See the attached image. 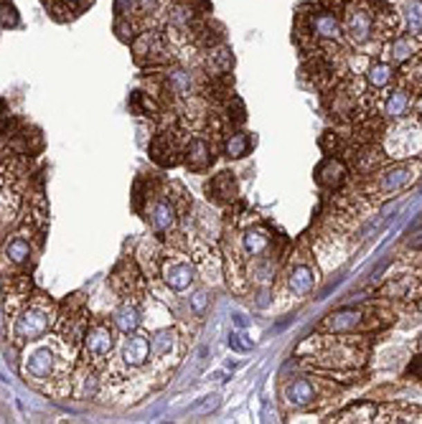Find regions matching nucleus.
<instances>
[{
	"label": "nucleus",
	"instance_id": "58836bf2",
	"mask_svg": "<svg viewBox=\"0 0 422 424\" xmlns=\"http://www.w3.org/2000/svg\"><path fill=\"white\" fill-rule=\"evenodd\" d=\"M158 8V0H138V10L140 13H153Z\"/></svg>",
	"mask_w": 422,
	"mask_h": 424
},
{
	"label": "nucleus",
	"instance_id": "f257e3e1",
	"mask_svg": "<svg viewBox=\"0 0 422 424\" xmlns=\"http://www.w3.org/2000/svg\"><path fill=\"white\" fill-rule=\"evenodd\" d=\"M305 351H311L313 366H321V369L351 371L356 366H364V361H367V340H364V336H313L297 348V356L305 354Z\"/></svg>",
	"mask_w": 422,
	"mask_h": 424
},
{
	"label": "nucleus",
	"instance_id": "4be33fe9",
	"mask_svg": "<svg viewBox=\"0 0 422 424\" xmlns=\"http://www.w3.org/2000/svg\"><path fill=\"white\" fill-rule=\"evenodd\" d=\"M112 322H115V328L120 330V333H135V330L140 328V310H138V305L135 302H130V300H122L120 302V307L112 313Z\"/></svg>",
	"mask_w": 422,
	"mask_h": 424
},
{
	"label": "nucleus",
	"instance_id": "f3484780",
	"mask_svg": "<svg viewBox=\"0 0 422 424\" xmlns=\"http://www.w3.org/2000/svg\"><path fill=\"white\" fill-rule=\"evenodd\" d=\"M346 175H349L346 165L333 155H329L318 168H315V181L321 183L323 189H338V186L346 181Z\"/></svg>",
	"mask_w": 422,
	"mask_h": 424
},
{
	"label": "nucleus",
	"instance_id": "2eb2a0df",
	"mask_svg": "<svg viewBox=\"0 0 422 424\" xmlns=\"http://www.w3.org/2000/svg\"><path fill=\"white\" fill-rule=\"evenodd\" d=\"M311 33L313 36H318V39H326V41H341L344 26H341V21L336 18V13L321 10V13L311 16Z\"/></svg>",
	"mask_w": 422,
	"mask_h": 424
},
{
	"label": "nucleus",
	"instance_id": "a878e982",
	"mask_svg": "<svg viewBox=\"0 0 422 424\" xmlns=\"http://www.w3.org/2000/svg\"><path fill=\"white\" fill-rule=\"evenodd\" d=\"M242 247L250 257H265L270 251V236L262 229H247L242 234Z\"/></svg>",
	"mask_w": 422,
	"mask_h": 424
},
{
	"label": "nucleus",
	"instance_id": "aec40b11",
	"mask_svg": "<svg viewBox=\"0 0 422 424\" xmlns=\"http://www.w3.org/2000/svg\"><path fill=\"white\" fill-rule=\"evenodd\" d=\"M376 404L374 401H359V404H351V407H346L344 412H338L333 416V422L338 424H367V422H374L376 419Z\"/></svg>",
	"mask_w": 422,
	"mask_h": 424
},
{
	"label": "nucleus",
	"instance_id": "bb28decb",
	"mask_svg": "<svg viewBox=\"0 0 422 424\" xmlns=\"http://www.w3.org/2000/svg\"><path fill=\"white\" fill-rule=\"evenodd\" d=\"M165 81H168V87H171L173 95L178 97H194V77L188 74L186 69H171L165 74Z\"/></svg>",
	"mask_w": 422,
	"mask_h": 424
},
{
	"label": "nucleus",
	"instance_id": "473e14b6",
	"mask_svg": "<svg viewBox=\"0 0 422 424\" xmlns=\"http://www.w3.org/2000/svg\"><path fill=\"white\" fill-rule=\"evenodd\" d=\"M219 404H221V396H219V394H211V396H203L201 404H196V407L191 409V412H194V414H209V412H214V409L219 407Z\"/></svg>",
	"mask_w": 422,
	"mask_h": 424
},
{
	"label": "nucleus",
	"instance_id": "f8f14e48",
	"mask_svg": "<svg viewBox=\"0 0 422 424\" xmlns=\"http://www.w3.org/2000/svg\"><path fill=\"white\" fill-rule=\"evenodd\" d=\"M417 54H420V39L407 33V36H399V39L387 44V48H384V56H387V59H384V61H389L392 66H402V64H407Z\"/></svg>",
	"mask_w": 422,
	"mask_h": 424
},
{
	"label": "nucleus",
	"instance_id": "79ce46f5",
	"mask_svg": "<svg viewBox=\"0 0 422 424\" xmlns=\"http://www.w3.org/2000/svg\"><path fill=\"white\" fill-rule=\"evenodd\" d=\"M64 3H66V6H69V3H82V0H64Z\"/></svg>",
	"mask_w": 422,
	"mask_h": 424
},
{
	"label": "nucleus",
	"instance_id": "a211bd4d",
	"mask_svg": "<svg viewBox=\"0 0 422 424\" xmlns=\"http://www.w3.org/2000/svg\"><path fill=\"white\" fill-rule=\"evenodd\" d=\"M384 150L376 148L374 142H367V145H361L356 150V155H354V168L359 171L361 175H374L379 168L384 165Z\"/></svg>",
	"mask_w": 422,
	"mask_h": 424
},
{
	"label": "nucleus",
	"instance_id": "9b49d317",
	"mask_svg": "<svg viewBox=\"0 0 422 424\" xmlns=\"http://www.w3.org/2000/svg\"><path fill=\"white\" fill-rule=\"evenodd\" d=\"M163 280L173 292H186L196 282V267L194 262L178 260V257H168L163 262Z\"/></svg>",
	"mask_w": 422,
	"mask_h": 424
},
{
	"label": "nucleus",
	"instance_id": "7ed1b4c3",
	"mask_svg": "<svg viewBox=\"0 0 422 424\" xmlns=\"http://www.w3.org/2000/svg\"><path fill=\"white\" fill-rule=\"evenodd\" d=\"M54 322V310L51 305L41 302V300H33L28 305L18 313L16 322H13V338L18 343H33V340H41L46 336L48 328Z\"/></svg>",
	"mask_w": 422,
	"mask_h": 424
},
{
	"label": "nucleus",
	"instance_id": "ddd939ff",
	"mask_svg": "<svg viewBox=\"0 0 422 424\" xmlns=\"http://www.w3.org/2000/svg\"><path fill=\"white\" fill-rule=\"evenodd\" d=\"M315 285H318V272H315V267H313V264H308V262H300V264H295V267L290 269L288 290L293 292L295 298H305V295H311Z\"/></svg>",
	"mask_w": 422,
	"mask_h": 424
},
{
	"label": "nucleus",
	"instance_id": "7c9ffc66",
	"mask_svg": "<svg viewBox=\"0 0 422 424\" xmlns=\"http://www.w3.org/2000/svg\"><path fill=\"white\" fill-rule=\"evenodd\" d=\"M130 107H133L138 115H153V112H156V102L148 99L143 92H135L133 99H130Z\"/></svg>",
	"mask_w": 422,
	"mask_h": 424
},
{
	"label": "nucleus",
	"instance_id": "f704fd0d",
	"mask_svg": "<svg viewBox=\"0 0 422 424\" xmlns=\"http://www.w3.org/2000/svg\"><path fill=\"white\" fill-rule=\"evenodd\" d=\"M0 23L6 26V28L18 26V13H16L13 6H8V3H3V6H0Z\"/></svg>",
	"mask_w": 422,
	"mask_h": 424
},
{
	"label": "nucleus",
	"instance_id": "6e6552de",
	"mask_svg": "<svg viewBox=\"0 0 422 424\" xmlns=\"http://www.w3.org/2000/svg\"><path fill=\"white\" fill-rule=\"evenodd\" d=\"M367 325H371V322H369V313L364 307H341V310L331 313L329 318L321 322V330L344 336V333H359V330H364Z\"/></svg>",
	"mask_w": 422,
	"mask_h": 424
},
{
	"label": "nucleus",
	"instance_id": "0eeeda50",
	"mask_svg": "<svg viewBox=\"0 0 422 424\" xmlns=\"http://www.w3.org/2000/svg\"><path fill=\"white\" fill-rule=\"evenodd\" d=\"M422 127L420 122L414 119V122H402L399 119V125L394 127L387 137V150L392 153V157H410L414 155L417 150L422 148V137H414V135H420Z\"/></svg>",
	"mask_w": 422,
	"mask_h": 424
},
{
	"label": "nucleus",
	"instance_id": "393cba45",
	"mask_svg": "<svg viewBox=\"0 0 422 424\" xmlns=\"http://www.w3.org/2000/svg\"><path fill=\"white\" fill-rule=\"evenodd\" d=\"M397 74V66H392L389 61H374L367 69V81L371 89H387L392 84V79Z\"/></svg>",
	"mask_w": 422,
	"mask_h": 424
},
{
	"label": "nucleus",
	"instance_id": "5701e85b",
	"mask_svg": "<svg viewBox=\"0 0 422 424\" xmlns=\"http://www.w3.org/2000/svg\"><path fill=\"white\" fill-rule=\"evenodd\" d=\"M211 160H214V155H211L209 142L201 140V137H194V140L188 142V148H186V165L191 168V171L201 173V171H206V168L211 165Z\"/></svg>",
	"mask_w": 422,
	"mask_h": 424
},
{
	"label": "nucleus",
	"instance_id": "423d86ee",
	"mask_svg": "<svg viewBox=\"0 0 422 424\" xmlns=\"http://www.w3.org/2000/svg\"><path fill=\"white\" fill-rule=\"evenodd\" d=\"M420 168H422L420 163H399L394 168H387V171H382V173L376 175L374 186H371V193L376 191V196H394V193L407 189L417 178Z\"/></svg>",
	"mask_w": 422,
	"mask_h": 424
},
{
	"label": "nucleus",
	"instance_id": "2f4dec72",
	"mask_svg": "<svg viewBox=\"0 0 422 424\" xmlns=\"http://www.w3.org/2000/svg\"><path fill=\"white\" fill-rule=\"evenodd\" d=\"M115 31H118V39L125 41V44H133L135 41V26L130 23V18H118Z\"/></svg>",
	"mask_w": 422,
	"mask_h": 424
},
{
	"label": "nucleus",
	"instance_id": "20e7f679",
	"mask_svg": "<svg viewBox=\"0 0 422 424\" xmlns=\"http://www.w3.org/2000/svg\"><path fill=\"white\" fill-rule=\"evenodd\" d=\"M344 33L346 39L351 41L354 46H364L371 41L376 28V16L371 13V8H367V0H356V3H346L344 6Z\"/></svg>",
	"mask_w": 422,
	"mask_h": 424
},
{
	"label": "nucleus",
	"instance_id": "e433bc0d",
	"mask_svg": "<svg viewBox=\"0 0 422 424\" xmlns=\"http://www.w3.org/2000/svg\"><path fill=\"white\" fill-rule=\"evenodd\" d=\"M191 307H194L196 315H206V307H209V298H206V292H194L191 295Z\"/></svg>",
	"mask_w": 422,
	"mask_h": 424
},
{
	"label": "nucleus",
	"instance_id": "1a4fd4ad",
	"mask_svg": "<svg viewBox=\"0 0 422 424\" xmlns=\"http://www.w3.org/2000/svg\"><path fill=\"white\" fill-rule=\"evenodd\" d=\"M318 381L315 378H295V381H290V384H285V389H282V399H285V404H288L290 409H308L313 407L315 401H318Z\"/></svg>",
	"mask_w": 422,
	"mask_h": 424
},
{
	"label": "nucleus",
	"instance_id": "72a5a7b5",
	"mask_svg": "<svg viewBox=\"0 0 422 424\" xmlns=\"http://www.w3.org/2000/svg\"><path fill=\"white\" fill-rule=\"evenodd\" d=\"M405 378H407V381H422V351L414 356L412 361L407 363Z\"/></svg>",
	"mask_w": 422,
	"mask_h": 424
},
{
	"label": "nucleus",
	"instance_id": "37998d69",
	"mask_svg": "<svg viewBox=\"0 0 422 424\" xmlns=\"http://www.w3.org/2000/svg\"><path fill=\"white\" fill-rule=\"evenodd\" d=\"M417 348H420V351H422V336H420V340H417Z\"/></svg>",
	"mask_w": 422,
	"mask_h": 424
},
{
	"label": "nucleus",
	"instance_id": "cd10ccee",
	"mask_svg": "<svg viewBox=\"0 0 422 424\" xmlns=\"http://www.w3.org/2000/svg\"><path fill=\"white\" fill-rule=\"evenodd\" d=\"M3 254H6V257L13 262V264H26V262H28V257H31V242H28V239H24V236H13V239L6 244Z\"/></svg>",
	"mask_w": 422,
	"mask_h": 424
},
{
	"label": "nucleus",
	"instance_id": "4c0bfd02",
	"mask_svg": "<svg viewBox=\"0 0 422 424\" xmlns=\"http://www.w3.org/2000/svg\"><path fill=\"white\" fill-rule=\"evenodd\" d=\"M242 333H232L229 336V346L235 348V351H250L252 348V340H242Z\"/></svg>",
	"mask_w": 422,
	"mask_h": 424
},
{
	"label": "nucleus",
	"instance_id": "a19ab883",
	"mask_svg": "<svg viewBox=\"0 0 422 424\" xmlns=\"http://www.w3.org/2000/svg\"><path fill=\"white\" fill-rule=\"evenodd\" d=\"M414 247V249H422V231H417V236H414L412 242H410Z\"/></svg>",
	"mask_w": 422,
	"mask_h": 424
},
{
	"label": "nucleus",
	"instance_id": "ea45409f",
	"mask_svg": "<svg viewBox=\"0 0 422 424\" xmlns=\"http://www.w3.org/2000/svg\"><path fill=\"white\" fill-rule=\"evenodd\" d=\"M412 117L417 119V122H422V95L417 97V99H412Z\"/></svg>",
	"mask_w": 422,
	"mask_h": 424
},
{
	"label": "nucleus",
	"instance_id": "c85d7f7f",
	"mask_svg": "<svg viewBox=\"0 0 422 424\" xmlns=\"http://www.w3.org/2000/svg\"><path fill=\"white\" fill-rule=\"evenodd\" d=\"M252 148V140L247 133H235L229 135L227 142H224V155L227 157H244L250 153Z\"/></svg>",
	"mask_w": 422,
	"mask_h": 424
},
{
	"label": "nucleus",
	"instance_id": "412c9836",
	"mask_svg": "<svg viewBox=\"0 0 422 424\" xmlns=\"http://www.w3.org/2000/svg\"><path fill=\"white\" fill-rule=\"evenodd\" d=\"M150 224L156 234H168L176 227V206L168 198H158L153 211H150Z\"/></svg>",
	"mask_w": 422,
	"mask_h": 424
},
{
	"label": "nucleus",
	"instance_id": "f03ea898",
	"mask_svg": "<svg viewBox=\"0 0 422 424\" xmlns=\"http://www.w3.org/2000/svg\"><path fill=\"white\" fill-rule=\"evenodd\" d=\"M24 374L36 384L66 376V356H64L62 340L51 338L48 343H41V346L33 348L31 354H26Z\"/></svg>",
	"mask_w": 422,
	"mask_h": 424
},
{
	"label": "nucleus",
	"instance_id": "dca6fc26",
	"mask_svg": "<svg viewBox=\"0 0 422 424\" xmlns=\"http://www.w3.org/2000/svg\"><path fill=\"white\" fill-rule=\"evenodd\" d=\"M150 155H153V160H156L158 165H163V168L178 163L181 148H178L176 135H173V137H171V133L158 135L156 140H153V145H150Z\"/></svg>",
	"mask_w": 422,
	"mask_h": 424
},
{
	"label": "nucleus",
	"instance_id": "c9c22d12",
	"mask_svg": "<svg viewBox=\"0 0 422 424\" xmlns=\"http://www.w3.org/2000/svg\"><path fill=\"white\" fill-rule=\"evenodd\" d=\"M138 10V0H115V13L118 18H130Z\"/></svg>",
	"mask_w": 422,
	"mask_h": 424
},
{
	"label": "nucleus",
	"instance_id": "b1692460",
	"mask_svg": "<svg viewBox=\"0 0 422 424\" xmlns=\"http://www.w3.org/2000/svg\"><path fill=\"white\" fill-rule=\"evenodd\" d=\"M176 343H178V336H176V330L173 328H160L153 333L150 338V356L156 358V361H163L168 356L176 351Z\"/></svg>",
	"mask_w": 422,
	"mask_h": 424
},
{
	"label": "nucleus",
	"instance_id": "6ab92c4d",
	"mask_svg": "<svg viewBox=\"0 0 422 424\" xmlns=\"http://www.w3.org/2000/svg\"><path fill=\"white\" fill-rule=\"evenodd\" d=\"M206 191H209V196L214 198V201H219V204H232L237 198V193H239L235 173H229V171L214 175L209 181V186H206Z\"/></svg>",
	"mask_w": 422,
	"mask_h": 424
},
{
	"label": "nucleus",
	"instance_id": "39448f33",
	"mask_svg": "<svg viewBox=\"0 0 422 424\" xmlns=\"http://www.w3.org/2000/svg\"><path fill=\"white\" fill-rule=\"evenodd\" d=\"M115 346H118V340H115V328H112L110 322L97 320V322H92V325L86 328V333H84V354H86L89 366H102V363L112 356Z\"/></svg>",
	"mask_w": 422,
	"mask_h": 424
},
{
	"label": "nucleus",
	"instance_id": "c756f323",
	"mask_svg": "<svg viewBox=\"0 0 422 424\" xmlns=\"http://www.w3.org/2000/svg\"><path fill=\"white\" fill-rule=\"evenodd\" d=\"M405 28L410 36H417L422 39V0L417 3H410L405 10Z\"/></svg>",
	"mask_w": 422,
	"mask_h": 424
},
{
	"label": "nucleus",
	"instance_id": "4468645a",
	"mask_svg": "<svg viewBox=\"0 0 422 424\" xmlns=\"http://www.w3.org/2000/svg\"><path fill=\"white\" fill-rule=\"evenodd\" d=\"M410 110H412V89H407V87L392 89L389 95H387V99H384V107H382L384 117L394 119V122L405 119L407 115H410Z\"/></svg>",
	"mask_w": 422,
	"mask_h": 424
},
{
	"label": "nucleus",
	"instance_id": "9d476101",
	"mask_svg": "<svg viewBox=\"0 0 422 424\" xmlns=\"http://www.w3.org/2000/svg\"><path fill=\"white\" fill-rule=\"evenodd\" d=\"M150 358V338L145 333H127V338L120 346V363L125 369H140Z\"/></svg>",
	"mask_w": 422,
	"mask_h": 424
}]
</instances>
